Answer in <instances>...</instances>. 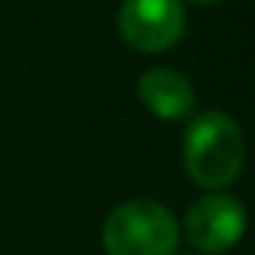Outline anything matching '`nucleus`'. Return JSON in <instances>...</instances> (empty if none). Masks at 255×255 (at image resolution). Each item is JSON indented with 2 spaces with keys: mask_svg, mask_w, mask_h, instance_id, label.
Returning a JSON list of instances; mask_svg holds the SVG:
<instances>
[{
  "mask_svg": "<svg viewBox=\"0 0 255 255\" xmlns=\"http://www.w3.org/2000/svg\"><path fill=\"white\" fill-rule=\"evenodd\" d=\"M183 165L189 180L207 192L231 186L246 165V138L237 120L225 111L192 114L183 135Z\"/></svg>",
  "mask_w": 255,
  "mask_h": 255,
  "instance_id": "1",
  "label": "nucleus"
},
{
  "mask_svg": "<svg viewBox=\"0 0 255 255\" xmlns=\"http://www.w3.org/2000/svg\"><path fill=\"white\" fill-rule=\"evenodd\" d=\"M102 246L108 255H177L180 225L165 204L135 198L108 213Z\"/></svg>",
  "mask_w": 255,
  "mask_h": 255,
  "instance_id": "2",
  "label": "nucleus"
},
{
  "mask_svg": "<svg viewBox=\"0 0 255 255\" xmlns=\"http://www.w3.org/2000/svg\"><path fill=\"white\" fill-rule=\"evenodd\" d=\"M117 30L129 48L141 54H162L180 42L186 12L180 0H123Z\"/></svg>",
  "mask_w": 255,
  "mask_h": 255,
  "instance_id": "3",
  "label": "nucleus"
},
{
  "mask_svg": "<svg viewBox=\"0 0 255 255\" xmlns=\"http://www.w3.org/2000/svg\"><path fill=\"white\" fill-rule=\"evenodd\" d=\"M183 231L198 255H222L243 240L246 210L228 192H207L189 207Z\"/></svg>",
  "mask_w": 255,
  "mask_h": 255,
  "instance_id": "4",
  "label": "nucleus"
},
{
  "mask_svg": "<svg viewBox=\"0 0 255 255\" xmlns=\"http://www.w3.org/2000/svg\"><path fill=\"white\" fill-rule=\"evenodd\" d=\"M138 99L159 120H186L195 114V87L183 72L171 66H153L141 72Z\"/></svg>",
  "mask_w": 255,
  "mask_h": 255,
  "instance_id": "5",
  "label": "nucleus"
},
{
  "mask_svg": "<svg viewBox=\"0 0 255 255\" xmlns=\"http://www.w3.org/2000/svg\"><path fill=\"white\" fill-rule=\"evenodd\" d=\"M189 3H198V6H210V3H219V0H189Z\"/></svg>",
  "mask_w": 255,
  "mask_h": 255,
  "instance_id": "6",
  "label": "nucleus"
},
{
  "mask_svg": "<svg viewBox=\"0 0 255 255\" xmlns=\"http://www.w3.org/2000/svg\"><path fill=\"white\" fill-rule=\"evenodd\" d=\"M183 255H198V252H183Z\"/></svg>",
  "mask_w": 255,
  "mask_h": 255,
  "instance_id": "7",
  "label": "nucleus"
}]
</instances>
